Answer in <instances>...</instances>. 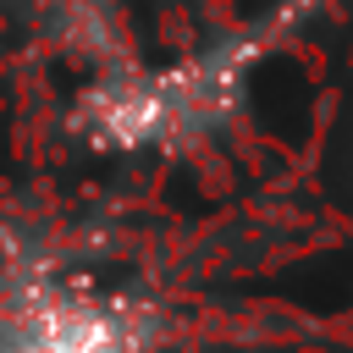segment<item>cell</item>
Instances as JSON below:
<instances>
[{
	"label": "cell",
	"instance_id": "obj_1",
	"mask_svg": "<svg viewBox=\"0 0 353 353\" xmlns=\"http://www.w3.org/2000/svg\"><path fill=\"white\" fill-rule=\"evenodd\" d=\"M0 353H138V331L116 303L39 298L6 325Z\"/></svg>",
	"mask_w": 353,
	"mask_h": 353
}]
</instances>
